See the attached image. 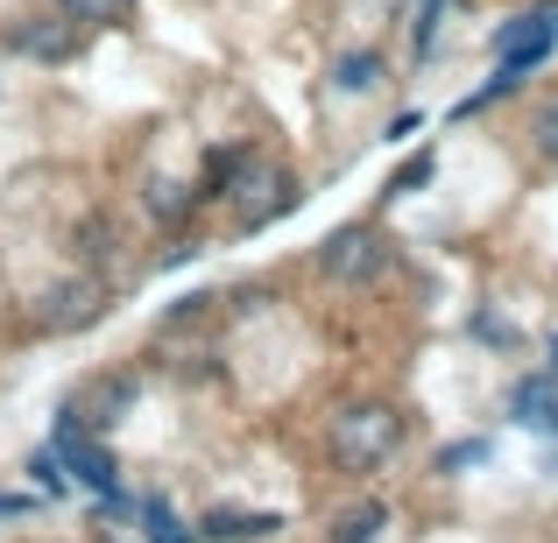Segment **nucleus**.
Wrapping results in <instances>:
<instances>
[{"instance_id": "12", "label": "nucleus", "mask_w": 558, "mask_h": 543, "mask_svg": "<svg viewBox=\"0 0 558 543\" xmlns=\"http://www.w3.org/2000/svg\"><path fill=\"white\" fill-rule=\"evenodd\" d=\"M255 156V141H233V149L205 156V177H198V205H227V184L241 177V163Z\"/></svg>"}, {"instance_id": "16", "label": "nucleus", "mask_w": 558, "mask_h": 543, "mask_svg": "<svg viewBox=\"0 0 558 543\" xmlns=\"http://www.w3.org/2000/svg\"><path fill=\"white\" fill-rule=\"evenodd\" d=\"M22 473L36 480V494H50V502H64V494H71V473H64V459H57L50 445H43V452H28V466H22Z\"/></svg>"}, {"instance_id": "22", "label": "nucleus", "mask_w": 558, "mask_h": 543, "mask_svg": "<svg viewBox=\"0 0 558 543\" xmlns=\"http://www.w3.org/2000/svg\"><path fill=\"white\" fill-rule=\"evenodd\" d=\"M474 332L488 346H517V325H509V318H495V311H474Z\"/></svg>"}, {"instance_id": "15", "label": "nucleus", "mask_w": 558, "mask_h": 543, "mask_svg": "<svg viewBox=\"0 0 558 543\" xmlns=\"http://www.w3.org/2000/svg\"><path fill=\"white\" fill-rule=\"evenodd\" d=\"M142 543H198V522H184L170 502H149L142 508Z\"/></svg>"}, {"instance_id": "2", "label": "nucleus", "mask_w": 558, "mask_h": 543, "mask_svg": "<svg viewBox=\"0 0 558 543\" xmlns=\"http://www.w3.org/2000/svg\"><path fill=\"white\" fill-rule=\"evenodd\" d=\"M381 269H389V233H381L375 219L332 226L326 240H318V275H326V283H340V289H368Z\"/></svg>"}, {"instance_id": "20", "label": "nucleus", "mask_w": 558, "mask_h": 543, "mask_svg": "<svg viewBox=\"0 0 558 543\" xmlns=\"http://www.w3.org/2000/svg\"><path fill=\"white\" fill-rule=\"evenodd\" d=\"M438 22H446V0H424V8H417V28H410V50H417V64L438 50Z\"/></svg>"}, {"instance_id": "5", "label": "nucleus", "mask_w": 558, "mask_h": 543, "mask_svg": "<svg viewBox=\"0 0 558 543\" xmlns=\"http://www.w3.org/2000/svg\"><path fill=\"white\" fill-rule=\"evenodd\" d=\"M50 452L64 459V473H71V488H93V494H113V452L93 437V423L78 417V409H57V423H50Z\"/></svg>"}, {"instance_id": "8", "label": "nucleus", "mask_w": 558, "mask_h": 543, "mask_svg": "<svg viewBox=\"0 0 558 543\" xmlns=\"http://www.w3.org/2000/svg\"><path fill=\"white\" fill-rule=\"evenodd\" d=\"M14 50L36 57V64H64V57L78 50V22H71V14H28V22L14 28Z\"/></svg>"}, {"instance_id": "3", "label": "nucleus", "mask_w": 558, "mask_h": 543, "mask_svg": "<svg viewBox=\"0 0 558 543\" xmlns=\"http://www.w3.org/2000/svg\"><path fill=\"white\" fill-rule=\"evenodd\" d=\"M227 205L241 212V226H247V233H262L269 219L298 212V205H304V190H298V177H290V170H276L269 156L255 149V156L241 163V177L227 184Z\"/></svg>"}, {"instance_id": "10", "label": "nucleus", "mask_w": 558, "mask_h": 543, "mask_svg": "<svg viewBox=\"0 0 558 543\" xmlns=\"http://www.w3.org/2000/svg\"><path fill=\"white\" fill-rule=\"evenodd\" d=\"M71 255H78L85 275H99V269L113 261V219H107V212H85L78 226H71Z\"/></svg>"}, {"instance_id": "11", "label": "nucleus", "mask_w": 558, "mask_h": 543, "mask_svg": "<svg viewBox=\"0 0 558 543\" xmlns=\"http://www.w3.org/2000/svg\"><path fill=\"white\" fill-rule=\"evenodd\" d=\"M381 530H389V502H354L332 516L326 543H381Z\"/></svg>"}, {"instance_id": "21", "label": "nucleus", "mask_w": 558, "mask_h": 543, "mask_svg": "<svg viewBox=\"0 0 558 543\" xmlns=\"http://www.w3.org/2000/svg\"><path fill=\"white\" fill-rule=\"evenodd\" d=\"M481 459H488V437H460V445L438 452V473H466V466H481Z\"/></svg>"}, {"instance_id": "14", "label": "nucleus", "mask_w": 558, "mask_h": 543, "mask_svg": "<svg viewBox=\"0 0 558 543\" xmlns=\"http://www.w3.org/2000/svg\"><path fill=\"white\" fill-rule=\"evenodd\" d=\"M142 205H149V219H163V226H184L191 205H198V190L178 184V177H149L142 184Z\"/></svg>"}, {"instance_id": "4", "label": "nucleus", "mask_w": 558, "mask_h": 543, "mask_svg": "<svg viewBox=\"0 0 558 543\" xmlns=\"http://www.w3.org/2000/svg\"><path fill=\"white\" fill-rule=\"evenodd\" d=\"M551 50H558V8H523L517 22L495 28V78L523 85Z\"/></svg>"}, {"instance_id": "6", "label": "nucleus", "mask_w": 558, "mask_h": 543, "mask_svg": "<svg viewBox=\"0 0 558 543\" xmlns=\"http://www.w3.org/2000/svg\"><path fill=\"white\" fill-rule=\"evenodd\" d=\"M99 311H107V283H99V275H71V283L43 289L36 325H43V332H85Z\"/></svg>"}, {"instance_id": "18", "label": "nucleus", "mask_w": 558, "mask_h": 543, "mask_svg": "<svg viewBox=\"0 0 558 543\" xmlns=\"http://www.w3.org/2000/svg\"><path fill=\"white\" fill-rule=\"evenodd\" d=\"M531 141H537V156H545V163H558V92L531 107Z\"/></svg>"}, {"instance_id": "1", "label": "nucleus", "mask_w": 558, "mask_h": 543, "mask_svg": "<svg viewBox=\"0 0 558 543\" xmlns=\"http://www.w3.org/2000/svg\"><path fill=\"white\" fill-rule=\"evenodd\" d=\"M403 431H410V417L396 403H347L326 431V452L340 473H375V466H389L403 452Z\"/></svg>"}, {"instance_id": "25", "label": "nucleus", "mask_w": 558, "mask_h": 543, "mask_svg": "<svg viewBox=\"0 0 558 543\" xmlns=\"http://www.w3.org/2000/svg\"><path fill=\"white\" fill-rule=\"evenodd\" d=\"M545 354H551V367H545V374H558V332H551V346H545Z\"/></svg>"}, {"instance_id": "24", "label": "nucleus", "mask_w": 558, "mask_h": 543, "mask_svg": "<svg viewBox=\"0 0 558 543\" xmlns=\"http://www.w3.org/2000/svg\"><path fill=\"white\" fill-rule=\"evenodd\" d=\"M28 508H36L28 494H0V522H8V516H28Z\"/></svg>"}, {"instance_id": "17", "label": "nucleus", "mask_w": 558, "mask_h": 543, "mask_svg": "<svg viewBox=\"0 0 558 543\" xmlns=\"http://www.w3.org/2000/svg\"><path fill=\"white\" fill-rule=\"evenodd\" d=\"M57 14H71L78 28H107V22H128V0H57Z\"/></svg>"}, {"instance_id": "23", "label": "nucleus", "mask_w": 558, "mask_h": 543, "mask_svg": "<svg viewBox=\"0 0 558 543\" xmlns=\"http://www.w3.org/2000/svg\"><path fill=\"white\" fill-rule=\"evenodd\" d=\"M417 127H424V113H417V107H410V113H396V121H389V141H410Z\"/></svg>"}, {"instance_id": "9", "label": "nucleus", "mask_w": 558, "mask_h": 543, "mask_svg": "<svg viewBox=\"0 0 558 543\" xmlns=\"http://www.w3.org/2000/svg\"><path fill=\"white\" fill-rule=\"evenodd\" d=\"M276 530H283L276 508H213V516L198 522V543H262Z\"/></svg>"}, {"instance_id": "7", "label": "nucleus", "mask_w": 558, "mask_h": 543, "mask_svg": "<svg viewBox=\"0 0 558 543\" xmlns=\"http://www.w3.org/2000/svg\"><path fill=\"white\" fill-rule=\"evenodd\" d=\"M509 423H523L537 437H558V374H523L509 388Z\"/></svg>"}, {"instance_id": "13", "label": "nucleus", "mask_w": 558, "mask_h": 543, "mask_svg": "<svg viewBox=\"0 0 558 543\" xmlns=\"http://www.w3.org/2000/svg\"><path fill=\"white\" fill-rule=\"evenodd\" d=\"M381 50H347V57H332V92H347V99H361V92H375L381 85Z\"/></svg>"}, {"instance_id": "19", "label": "nucleus", "mask_w": 558, "mask_h": 543, "mask_svg": "<svg viewBox=\"0 0 558 543\" xmlns=\"http://www.w3.org/2000/svg\"><path fill=\"white\" fill-rule=\"evenodd\" d=\"M432 170H438V156L417 149V156H410V163L389 177V190H381V198H410V190H424V184H432Z\"/></svg>"}]
</instances>
